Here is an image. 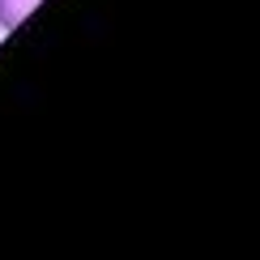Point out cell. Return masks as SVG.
<instances>
[{
	"label": "cell",
	"mask_w": 260,
	"mask_h": 260,
	"mask_svg": "<svg viewBox=\"0 0 260 260\" xmlns=\"http://www.w3.org/2000/svg\"><path fill=\"white\" fill-rule=\"evenodd\" d=\"M39 9V0H0V30H13L21 26L30 13Z\"/></svg>",
	"instance_id": "1"
}]
</instances>
